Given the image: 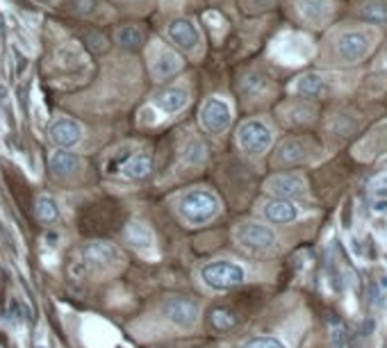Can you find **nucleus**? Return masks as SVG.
I'll use <instances>...</instances> for the list:
<instances>
[{"instance_id":"72a5a7b5","label":"nucleus","mask_w":387,"mask_h":348,"mask_svg":"<svg viewBox=\"0 0 387 348\" xmlns=\"http://www.w3.org/2000/svg\"><path fill=\"white\" fill-rule=\"evenodd\" d=\"M135 3H139V0H135Z\"/></svg>"},{"instance_id":"c756f323","label":"nucleus","mask_w":387,"mask_h":348,"mask_svg":"<svg viewBox=\"0 0 387 348\" xmlns=\"http://www.w3.org/2000/svg\"><path fill=\"white\" fill-rule=\"evenodd\" d=\"M267 84H269V80L264 78V75H260V73H249L242 80V91H244V96L255 98V96H262V91L267 89Z\"/></svg>"},{"instance_id":"f257e3e1","label":"nucleus","mask_w":387,"mask_h":348,"mask_svg":"<svg viewBox=\"0 0 387 348\" xmlns=\"http://www.w3.org/2000/svg\"><path fill=\"white\" fill-rule=\"evenodd\" d=\"M376 32L367 28H344L328 37V57L332 64L351 67L369 57L376 46Z\"/></svg>"},{"instance_id":"2eb2a0df","label":"nucleus","mask_w":387,"mask_h":348,"mask_svg":"<svg viewBox=\"0 0 387 348\" xmlns=\"http://www.w3.org/2000/svg\"><path fill=\"white\" fill-rule=\"evenodd\" d=\"M289 91L308 98V101H317V98H324L328 94V80L321 73H303L292 82Z\"/></svg>"},{"instance_id":"393cba45","label":"nucleus","mask_w":387,"mask_h":348,"mask_svg":"<svg viewBox=\"0 0 387 348\" xmlns=\"http://www.w3.org/2000/svg\"><path fill=\"white\" fill-rule=\"evenodd\" d=\"M210 323H212L214 330L225 332V330H230V328L237 325V314H235L232 310H228V308H217V310L210 312Z\"/></svg>"},{"instance_id":"4be33fe9","label":"nucleus","mask_w":387,"mask_h":348,"mask_svg":"<svg viewBox=\"0 0 387 348\" xmlns=\"http://www.w3.org/2000/svg\"><path fill=\"white\" fill-rule=\"evenodd\" d=\"M356 12L367 23L383 26L387 23V0H362Z\"/></svg>"},{"instance_id":"b1692460","label":"nucleus","mask_w":387,"mask_h":348,"mask_svg":"<svg viewBox=\"0 0 387 348\" xmlns=\"http://www.w3.org/2000/svg\"><path fill=\"white\" fill-rule=\"evenodd\" d=\"M80 62H84L82 50L75 46V43H67L55 52V64L60 69H75Z\"/></svg>"},{"instance_id":"39448f33","label":"nucleus","mask_w":387,"mask_h":348,"mask_svg":"<svg viewBox=\"0 0 387 348\" xmlns=\"http://www.w3.org/2000/svg\"><path fill=\"white\" fill-rule=\"evenodd\" d=\"M232 123V105L223 96H210L203 101L198 110V125L212 137H221L228 133Z\"/></svg>"},{"instance_id":"2f4dec72","label":"nucleus","mask_w":387,"mask_h":348,"mask_svg":"<svg viewBox=\"0 0 387 348\" xmlns=\"http://www.w3.org/2000/svg\"><path fill=\"white\" fill-rule=\"evenodd\" d=\"M276 0H242L246 12H262V9L274 7Z\"/></svg>"},{"instance_id":"f8f14e48","label":"nucleus","mask_w":387,"mask_h":348,"mask_svg":"<svg viewBox=\"0 0 387 348\" xmlns=\"http://www.w3.org/2000/svg\"><path fill=\"white\" fill-rule=\"evenodd\" d=\"M264 189L269 193H274L276 198H303L308 193V182L303 180V176H296V173H278V176H271L267 180Z\"/></svg>"},{"instance_id":"c85d7f7f","label":"nucleus","mask_w":387,"mask_h":348,"mask_svg":"<svg viewBox=\"0 0 387 348\" xmlns=\"http://www.w3.org/2000/svg\"><path fill=\"white\" fill-rule=\"evenodd\" d=\"M206 157H208V148L198 139H191L189 144L185 146V150H182V159H185L187 164H196L198 167V164L206 162Z\"/></svg>"},{"instance_id":"20e7f679","label":"nucleus","mask_w":387,"mask_h":348,"mask_svg":"<svg viewBox=\"0 0 387 348\" xmlns=\"http://www.w3.org/2000/svg\"><path fill=\"white\" fill-rule=\"evenodd\" d=\"M237 146L242 148V153L246 155H264L269 148H271L276 133L271 123H267L264 118H249L237 128Z\"/></svg>"},{"instance_id":"aec40b11","label":"nucleus","mask_w":387,"mask_h":348,"mask_svg":"<svg viewBox=\"0 0 387 348\" xmlns=\"http://www.w3.org/2000/svg\"><path fill=\"white\" fill-rule=\"evenodd\" d=\"M317 116V110L310 103H287L281 107V118L287 125H308Z\"/></svg>"},{"instance_id":"a878e982","label":"nucleus","mask_w":387,"mask_h":348,"mask_svg":"<svg viewBox=\"0 0 387 348\" xmlns=\"http://www.w3.org/2000/svg\"><path fill=\"white\" fill-rule=\"evenodd\" d=\"M114 37H116V43H121L123 48H139L144 43V35L137 26H121Z\"/></svg>"},{"instance_id":"cd10ccee","label":"nucleus","mask_w":387,"mask_h":348,"mask_svg":"<svg viewBox=\"0 0 387 348\" xmlns=\"http://www.w3.org/2000/svg\"><path fill=\"white\" fill-rule=\"evenodd\" d=\"M330 346L332 348H353L351 335L340 319H330Z\"/></svg>"},{"instance_id":"6e6552de","label":"nucleus","mask_w":387,"mask_h":348,"mask_svg":"<svg viewBox=\"0 0 387 348\" xmlns=\"http://www.w3.org/2000/svg\"><path fill=\"white\" fill-rule=\"evenodd\" d=\"M167 37L171 39V43H176L180 50H185L191 57H201L203 50V37L198 26L194 23L191 18L178 16L174 21H169L167 26Z\"/></svg>"},{"instance_id":"9d476101","label":"nucleus","mask_w":387,"mask_h":348,"mask_svg":"<svg viewBox=\"0 0 387 348\" xmlns=\"http://www.w3.org/2000/svg\"><path fill=\"white\" fill-rule=\"evenodd\" d=\"M296 16L310 28H326L335 16V3L332 0H294Z\"/></svg>"},{"instance_id":"1a4fd4ad","label":"nucleus","mask_w":387,"mask_h":348,"mask_svg":"<svg viewBox=\"0 0 387 348\" xmlns=\"http://www.w3.org/2000/svg\"><path fill=\"white\" fill-rule=\"evenodd\" d=\"M235 239H237V244L242 248H246V251H255V253L271 251L278 242L271 228H267L262 223H253V221L240 223L235 228Z\"/></svg>"},{"instance_id":"473e14b6","label":"nucleus","mask_w":387,"mask_h":348,"mask_svg":"<svg viewBox=\"0 0 387 348\" xmlns=\"http://www.w3.org/2000/svg\"><path fill=\"white\" fill-rule=\"evenodd\" d=\"M374 212H387V201L385 198L374 201Z\"/></svg>"},{"instance_id":"a211bd4d","label":"nucleus","mask_w":387,"mask_h":348,"mask_svg":"<svg viewBox=\"0 0 387 348\" xmlns=\"http://www.w3.org/2000/svg\"><path fill=\"white\" fill-rule=\"evenodd\" d=\"M262 214L269 223H276V225H287V223H294L298 219V208L292 201H285V198H276V201H269L264 203Z\"/></svg>"},{"instance_id":"0eeeda50","label":"nucleus","mask_w":387,"mask_h":348,"mask_svg":"<svg viewBox=\"0 0 387 348\" xmlns=\"http://www.w3.org/2000/svg\"><path fill=\"white\" fill-rule=\"evenodd\" d=\"M148 69H150V75L159 82L185 69V60H182L174 48L164 46L162 41H153L148 46Z\"/></svg>"},{"instance_id":"bb28decb","label":"nucleus","mask_w":387,"mask_h":348,"mask_svg":"<svg viewBox=\"0 0 387 348\" xmlns=\"http://www.w3.org/2000/svg\"><path fill=\"white\" fill-rule=\"evenodd\" d=\"M37 216H39V221H44V223H52V221H57V216H60V210H57V203L50 198V196H39L37 198V208H35Z\"/></svg>"},{"instance_id":"dca6fc26","label":"nucleus","mask_w":387,"mask_h":348,"mask_svg":"<svg viewBox=\"0 0 387 348\" xmlns=\"http://www.w3.org/2000/svg\"><path fill=\"white\" fill-rule=\"evenodd\" d=\"M164 314L171 323L180 325V328H189L198 321V308L187 298H169L164 303Z\"/></svg>"},{"instance_id":"5701e85b","label":"nucleus","mask_w":387,"mask_h":348,"mask_svg":"<svg viewBox=\"0 0 387 348\" xmlns=\"http://www.w3.org/2000/svg\"><path fill=\"white\" fill-rule=\"evenodd\" d=\"M360 121L353 118V114H335L328 121V133L330 135H342V137H351L358 130Z\"/></svg>"},{"instance_id":"4468645a","label":"nucleus","mask_w":387,"mask_h":348,"mask_svg":"<svg viewBox=\"0 0 387 348\" xmlns=\"http://www.w3.org/2000/svg\"><path fill=\"white\" fill-rule=\"evenodd\" d=\"M313 153V146L305 139H287L278 146L276 155H274V164L276 167H294L305 162Z\"/></svg>"},{"instance_id":"ddd939ff","label":"nucleus","mask_w":387,"mask_h":348,"mask_svg":"<svg viewBox=\"0 0 387 348\" xmlns=\"http://www.w3.org/2000/svg\"><path fill=\"white\" fill-rule=\"evenodd\" d=\"M189 101H191L189 89H185V86H169V89L155 94L153 105L157 107L162 116H174L185 110Z\"/></svg>"},{"instance_id":"9b49d317","label":"nucleus","mask_w":387,"mask_h":348,"mask_svg":"<svg viewBox=\"0 0 387 348\" xmlns=\"http://www.w3.org/2000/svg\"><path fill=\"white\" fill-rule=\"evenodd\" d=\"M84 137V128L69 116H57L52 118L48 125V139L57 148H75Z\"/></svg>"},{"instance_id":"6ab92c4d","label":"nucleus","mask_w":387,"mask_h":348,"mask_svg":"<svg viewBox=\"0 0 387 348\" xmlns=\"http://www.w3.org/2000/svg\"><path fill=\"white\" fill-rule=\"evenodd\" d=\"M48 169L52 171L55 178H69L82 169V159L73 153H67V150H55V153H50L48 157Z\"/></svg>"},{"instance_id":"412c9836","label":"nucleus","mask_w":387,"mask_h":348,"mask_svg":"<svg viewBox=\"0 0 387 348\" xmlns=\"http://www.w3.org/2000/svg\"><path fill=\"white\" fill-rule=\"evenodd\" d=\"M153 171V157L148 153H137L123 162V173L133 180H144Z\"/></svg>"},{"instance_id":"f3484780","label":"nucleus","mask_w":387,"mask_h":348,"mask_svg":"<svg viewBox=\"0 0 387 348\" xmlns=\"http://www.w3.org/2000/svg\"><path fill=\"white\" fill-rule=\"evenodd\" d=\"M125 239H128V244L142 255H148L155 251V235L142 221H130L125 225Z\"/></svg>"},{"instance_id":"7ed1b4c3","label":"nucleus","mask_w":387,"mask_h":348,"mask_svg":"<svg viewBox=\"0 0 387 348\" xmlns=\"http://www.w3.org/2000/svg\"><path fill=\"white\" fill-rule=\"evenodd\" d=\"M221 203L210 189H191L180 198L178 212L189 225H206L219 214Z\"/></svg>"},{"instance_id":"f03ea898","label":"nucleus","mask_w":387,"mask_h":348,"mask_svg":"<svg viewBox=\"0 0 387 348\" xmlns=\"http://www.w3.org/2000/svg\"><path fill=\"white\" fill-rule=\"evenodd\" d=\"M121 251L116 248L114 244H107V242H91L82 248L78 253V257L71 262V276L73 278H87L91 276L96 269H105V266H112L116 262H121Z\"/></svg>"},{"instance_id":"7c9ffc66","label":"nucleus","mask_w":387,"mask_h":348,"mask_svg":"<svg viewBox=\"0 0 387 348\" xmlns=\"http://www.w3.org/2000/svg\"><path fill=\"white\" fill-rule=\"evenodd\" d=\"M242 348H287L281 339H276V337H255V339L246 342Z\"/></svg>"},{"instance_id":"423d86ee","label":"nucleus","mask_w":387,"mask_h":348,"mask_svg":"<svg viewBox=\"0 0 387 348\" xmlns=\"http://www.w3.org/2000/svg\"><path fill=\"white\" fill-rule=\"evenodd\" d=\"M201 278L214 291H228V289L240 287L246 276H244V269L237 262L214 259V262H208L201 269Z\"/></svg>"}]
</instances>
